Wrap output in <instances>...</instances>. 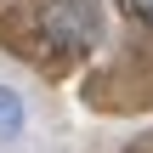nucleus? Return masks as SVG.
Segmentation results:
<instances>
[{"instance_id":"1","label":"nucleus","mask_w":153,"mask_h":153,"mask_svg":"<svg viewBox=\"0 0 153 153\" xmlns=\"http://www.w3.org/2000/svg\"><path fill=\"white\" fill-rule=\"evenodd\" d=\"M40 34H45V45L79 57V51H91L97 34H102V11H97V0H45Z\"/></svg>"},{"instance_id":"2","label":"nucleus","mask_w":153,"mask_h":153,"mask_svg":"<svg viewBox=\"0 0 153 153\" xmlns=\"http://www.w3.org/2000/svg\"><path fill=\"white\" fill-rule=\"evenodd\" d=\"M23 131H28V102H23V91L0 85V148H6V142H17Z\"/></svg>"},{"instance_id":"3","label":"nucleus","mask_w":153,"mask_h":153,"mask_svg":"<svg viewBox=\"0 0 153 153\" xmlns=\"http://www.w3.org/2000/svg\"><path fill=\"white\" fill-rule=\"evenodd\" d=\"M119 6H125L136 23H148V28H153V0H119Z\"/></svg>"}]
</instances>
